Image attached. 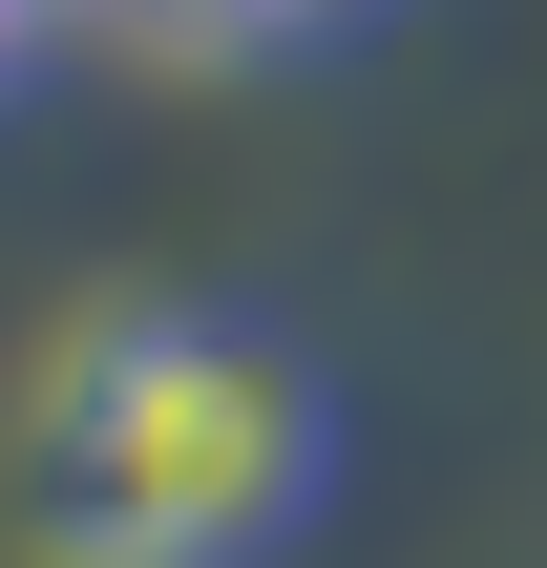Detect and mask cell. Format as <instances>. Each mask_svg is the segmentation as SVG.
<instances>
[{
  "instance_id": "cell-1",
  "label": "cell",
  "mask_w": 547,
  "mask_h": 568,
  "mask_svg": "<svg viewBox=\"0 0 547 568\" xmlns=\"http://www.w3.org/2000/svg\"><path fill=\"white\" fill-rule=\"evenodd\" d=\"M337 506V379L253 295H84L0 400L21 568H274Z\"/></svg>"
},
{
  "instance_id": "cell-2",
  "label": "cell",
  "mask_w": 547,
  "mask_h": 568,
  "mask_svg": "<svg viewBox=\"0 0 547 568\" xmlns=\"http://www.w3.org/2000/svg\"><path fill=\"white\" fill-rule=\"evenodd\" d=\"M126 42H169V63H295V42H337L358 0H105Z\"/></svg>"
},
{
  "instance_id": "cell-3",
  "label": "cell",
  "mask_w": 547,
  "mask_h": 568,
  "mask_svg": "<svg viewBox=\"0 0 547 568\" xmlns=\"http://www.w3.org/2000/svg\"><path fill=\"white\" fill-rule=\"evenodd\" d=\"M84 0H0V84H42V42H63Z\"/></svg>"
},
{
  "instance_id": "cell-4",
  "label": "cell",
  "mask_w": 547,
  "mask_h": 568,
  "mask_svg": "<svg viewBox=\"0 0 547 568\" xmlns=\"http://www.w3.org/2000/svg\"><path fill=\"white\" fill-rule=\"evenodd\" d=\"M84 21H105V0H84Z\"/></svg>"
}]
</instances>
